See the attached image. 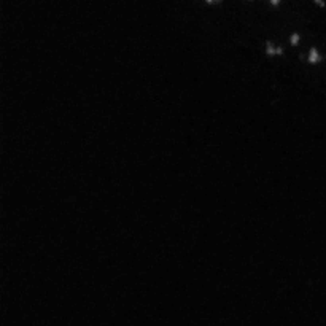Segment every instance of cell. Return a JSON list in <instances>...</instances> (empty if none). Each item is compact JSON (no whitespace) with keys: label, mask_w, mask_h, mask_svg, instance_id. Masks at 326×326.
Masks as SVG:
<instances>
[{"label":"cell","mask_w":326,"mask_h":326,"mask_svg":"<svg viewBox=\"0 0 326 326\" xmlns=\"http://www.w3.org/2000/svg\"><path fill=\"white\" fill-rule=\"evenodd\" d=\"M288 42L293 48L299 47V43H301V34H299V32H293V34H290V37H288Z\"/></svg>","instance_id":"3"},{"label":"cell","mask_w":326,"mask_h":326,"mask_svg":"<svg viewBox=\"0 0 326 326\" xmlns=\"http://www.w3.org/2000/svg\"><path fill=\"white\" fill-rule=\"evenodd\" d=\"M305 59H307V64H310V66H318V64L323 61V56L315 47H312L307 51V57H305Z\"/></svg>","instance_id":"2"},{"label":"cell","mask_w":326,"mask_h":326,"mask_svg":"<svg viewBox=\"0 0 326 326\" xmlns=\"http://www.w3.org/2000/svg\"><path fill=\"white\" fill-rule=\"evenodd\" d=\"M280 3H282V0H269V5L274 6V8H276V6H279Z\"/></svg>","instance_id":"4"},{"label":"cell","mask_w":326,"mask_h":326,"mask_svg":"<svg viewBox=\"0 0 326 326\" xmlns=\"http://www.w3.org/2000/svg\"><path fill=\"white\" fill-rule=\"evenodd\" d=\"M314 2H315V3H317L318 6H322V8H323V6H325V0H314Z\"/></svg>","instance_id":"6"},{"label":"cell","mask_w":326,"mask_h":326,"mask_svg":"<svg viewBox=\"0 0 326 326\" xmlns=\"http://www.w3.org/2000/svg\"><path fill=\"white\" fill-rule=\"evenodd\" d=\"M207 5H216V3H221V0H204Z\"/></svg>","instance_id":"5"},{"label":"cell","mask_w":326,"mask_h":326,"mask_svg":"<svg viewBox=\"0 0 326 326\" xmlns=\"http://www.w3.org/2000/svg\"><path fill=\"white\" fill-rule=\"evenodd\" d=\"M264 54L267 57H271V59H274V57H282L285 54V48L277 43H274L272 40H267L264 43Z\"/></svg>","instance_id":"1"}]
</instances>
